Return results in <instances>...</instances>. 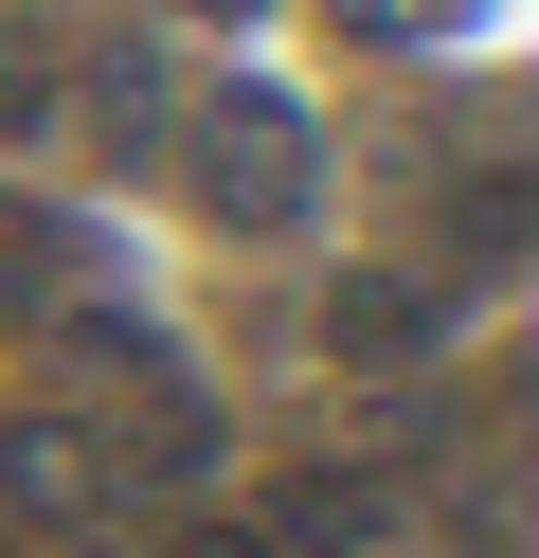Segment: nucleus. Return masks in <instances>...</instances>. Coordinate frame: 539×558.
<instances>
[{"mask_svg":"<svg viewBox=\"0 0 539 558\" xmlns=\"http://www.w3.org/2000/svg\"><path fill=\"white\" fill-rule=\"evenodd\" d=\"M270 541H287V558H378V541H395V469H306V486H270Z\"/></svg>","mask_w":539,"mask_h":558,"instance_id":"f03ea898","label":"nucleus"},{"mask_svg":"<svg viewBox=\"0 0 539 558\" xmlns=\"http://www.w3.org/2000/svg\"><path fill=\"white\" fill-rule=\"evenodd\" d=\"M323 342H342V361H431V289H414V270H342Z\"/></svg>","mask_w":539,"mask_h":558,"instance_id":"20e7f679","label":"nucleus"},{"mask_svg":"<svg viewBox=\"0 0 539 558\" xmlns=\"http://www.w3.org/2000/svg\"><path fill=\"white\" fill-rule=\"evenodd\" d=\"M90 145L108 162H162L180 145V73H162V54H90Z\"/></svg>","mask_w":539,"mask_h":558,"instance_id":"7ed1b4c3","label":"nucleus"},{"mask_svg":"<svg viewBox=\"0 0 539 558\" xmlns=\"http://www.w3.org/2000/svg\"><path fill=\"white\" fill-rule=\"evenodd\" d=\"M180 181H198L216 234H306L323 145H306V109H287V90H198V109H180Z\"/></svg>","mask_w":539,"mask_h":558,"instance_id":"f257e3e1","label":"nucleus"}]
</instances>
